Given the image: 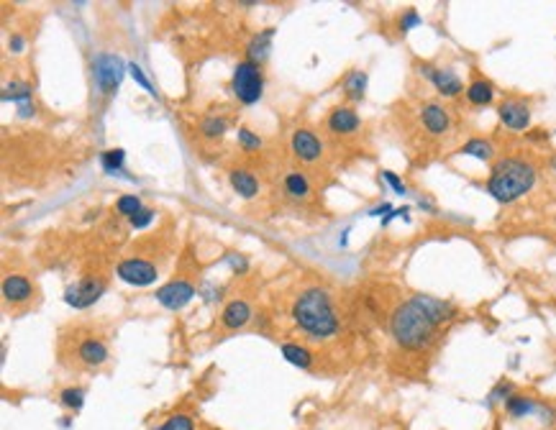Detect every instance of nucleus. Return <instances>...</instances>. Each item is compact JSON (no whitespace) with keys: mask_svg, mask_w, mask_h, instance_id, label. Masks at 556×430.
<instances>
[{"mask_svg":"<svg viewBox=\"0 0 556 430\" xmlns=\"http://www.w3.org/2000/svg\"><path fill=\"white\" fill-rule=\"evenodd\" d=\"M292 318L305 333L318 335V338L336 333V328H339L331 297L323 289H308L297 297L295 307H292Z\"/></svg>","mask_w":556,"mask_h":430,"instance_id":"f257e3e1","label":"nucleus"},{"mask_svg":"<svg viewBox=\"0 0 556 430\" xmlns=\"http://www.w3.org/2000/svg\"><path fill=\"white\" fill-rule=\"evenodd\" d=\"M390 328H393L395 341L400 343L402 349H423L433 338L436 323H433L428 312L423 310V305L413 297V300H408V303L395 310Z\"/></svg>","mask_w":556,"mask_h":430,"instance_id":"f03ea898","label":"nucleus"},{"mask_svg":"<svg viewBox=\"0 0 556 430\" xmlns=\"http://www.w3.org/2000/svg\"><path fill=\"white\" fill-rule=\"evenodd\" d=\"M536 185V169L523 159H503L487 179V193L497 202H513Z\"/></svg>","mask_w":556,"mask_h":430,"instance_id":"7ed1b4c3","label":"nucleus"},{"mask_svg":"<svg viewBox=\"0 0 556 430\" xmlns=\"http://www.w3.org/2000/svg\"><path fill=\"white\" fill-rule=\"evenodd\" d=\"M262 90H264V80H262V72L254 62H241L236 69H233V92L241 103L252 105L262 97Z\"/></svg>","mask_w":556,"mask_h":430,"instance_id":"20e7f679","label":"nucleus"},{"mask_svg":"<svg viewBox=\"0 0 556 430\" xmlns=\"http://www.w3.org/2000/svg\"><path fill=\"white\" fill-rule=\"evenodd\" d=\"M123 60L116 57V54H100L95 62H93V74H95L97 88L103 90L105 95H113L118 90L121 80H123Z\"/></svg>","mask_w":556,"mask_h":430,"instance_id":"39448f33","label":"nucleus"},{"mask_svg":"<svg viewBox=\"0 0 556 430\" xmlns=\"http://www.w3.org/2000/svg\"><path fill=\"white\" fill-rule=\"evenodd\" d=\"M118 277L128 284L144 287V284H151L156 279V269H154V264H149V261L126 259L118 264Z\"/></svg>","mask_w":556,"mask_h":430,"instance_id":"423d86ee","label":"nucleus"},{"mask_svg":"<svg viewBox=\"0 0 556 430\" xmlns=\"http://www.w3.org/2000/svg\"><path fill=\"white\" fill-rule=\"evenodd\" d=\"M193 295H195L193 284H187V282H170V284H164L162 289H156V300H159L164 307H170V310L185 307V305L193 300Z\"/></svg>","mask_w":556,"mask_h":430,"instance_id":"0eeeda50","label":"nucleus"},{"mask_svg":"<svg viewBox=\"0 0 556 430\" xmlns=\"http://www.w3.org/2000/svg\"><path fill=\"white\" fill-rule=\"evenodd\" d=\"M497 116L503 120L505 126L513 128V131H523L531 123V111L523 100H505L500 108H497Z\"/></svg>","mask_w":556,"mask_h":430,"instance_id":"6e6552de","label":"nucleus"},{"mask_svg":"<svg viewBox=\"0 0 556 430\" xmlns=\"http://www.w3.org/2000/svg\"><path fill=\"white\" fill-rule=\"evenodd\" d=\"M103 289H105L103 282L85 279V282H77L74 287H69L67 295H65V300H67L72 307H90V305L95 303L97 297L103 295Z\"/></svg>","mask_w":556,"mask_h":430,"instance_id":"1a4fd4ad","label":"nucleus"},{"mask_svg":"<svg viewBox=\"0 0 556 430\" xmlns=\"http://www.w3.org/2000/svg\"><path fill=\"white\" fill-rule=\"evenodd\" d=\"M423 74L430 77V82L436 85V90L446 97H456L461 92V80L452 69H436V67H423Z\"/></svg>","mask_w":556,"mask_h":430,"instance_id":"9d476101","label":"nucleus"},{"mask_svg":"<svg viewBox=\"0 0 556 430\" xmlns=\"http://www.w3.org/2000/svg\"><path fill=\"white\" fill-rule=\"evenodd\" d=\"M292 151H295L303 162H316L320 156V141L311 131H295L292 134Z\"/></svg>","mask_w":556,"mask_h":430,"instance_id":"9b49d317","label":"nucleus"},{"mask_svg":"<svg viewBox=\"0 0 556 430\" xmlns=\"http://www.w3.org/2000/svg\"><path fill=\"white\" fill-rule=\"evenodd\" d=\"M31 292H34V287H31L29 279L21 275H11V277H6V282H3V295H6L8 303H26L31 297Z\"/></svg>","mask_w":556,"mask_h":430,"instance_id":"f8f14e48","label":"nucleus"},{"mask_svg":"<svg viewBox=\"0 0 556 430\" xmlns=\"http://www.w3.org/2000/svg\"><path fill=\"white\" fill-rule=\"evenodd\" d=\"M421 120H423V126L428 128L430 134H444L446 128H449V113H446L444 108H441V105H436V103L423 105Z\"/></svg>","mask_w":556,"mask_h":430,"instance_id":"ddd939ff","label":"nucleus"},{"mask_svg":"<svg viewBox=\"0 0 556 430\" xmlns=\"http://www.w3.org/2000/svg\"><path fill=\"white\" fill-rule=\"evenodd\" d=\"M77 356L82 359V363H88V366H100L108 359V349L97 338H85L80 343V349H77Z\"/></svg>","mask_w":556,"mask_h":430,"instance_id":"4468645a","label":"nucleus"},{"mask_svg":"<svg viewBox=\"0 0 556 430\" xmlns=\"http://www.w3.org/2000/svg\"><path fill=\"white\" fill-rule=\"evenodd\" d=\"M328 128L334 134H351V131L359 128V116L351 108H336L331 113V118H328Z\"/></svg>","mask_w":556,"mask_h":430,"instance_id":"2eb2a0df","label":"nucleus"},{"mask_svg":"<svg viewBox=\"0 0 556 430\" xmlns=\"http://www.w3.org/2000/svg\"><path fill=\"white\" fill-rule=\"evenodd\" d=\"M223 326L226 328H241L249 323L252 318V310H249V305L244 300H233V303L226 305V310H223Z\"/></svg>","mask_w":556,"mask_h":430,"instance_id":"dca6fc26","label":"nucleus"},{"mask_svg":"<svg viewBox=\"0 0 556 430\" xmlns=\"http://www.w3.org/2000/svg\"><path fill=\"white\" fill-rule=\"evenodd\" d=\"M418 303L423 305V310L428 312L430 318H433V323H444V320H449L454 315V307L449 303H441V300H436V297H423V295H418L416 297Z\"/></svg>","mask_w":556,"mask_h":430,"instance_id":"f3484780","label":"nucleus"},{"mask_svg":"<svg viewBox=\"0 0 556 430\" xmlns=\"http://www.w3.org/2000/svg\"><path fill=\"white\" fill-rule=\"evenodd\" d=\"M231 187L236 190L241 197H254L257 195V190H259V185H257V177H254L252 172L246 169H233L231 172Z\"/></svg>","mask_w":556,"mask_h":430,"instance_id":"a211bd4d","label":"nucleus"},{"mask_svg":"<svg viewBox=\"0 0 556 430\" xmlns=\"http://www.w3.org/2000/svg\"><path fill=\"white\" fill-rule=\"evenodd\" d=\"M492 95H495V90H492V85L487 80H475L467 88V100L472 105H487L492 100Z\"/></svg>","mask_w":556,"mask_h":430,"instance_id":"6ab92c4d","label":"nucleus"},{"mask_svg":"<svg viewBox=\"0 0 556 430\" xmlns=\"http://www.w3.org/2000/svg\"><path fill=\"white\" fill-rule=\"evenodd\" d=\"M272 31H262L259 36H254L252 41H249V62H262L267 60L269 54V44H272Z\"/></svg>","mask_w":556,"mask_h":430,"instance_id":"aec40b11","label":"nucleus"},{"mask_svg":"<svg viewBox=\"0 0 556 430\" xmlns=\"http://www.w3.org/2000/svg\"><path fill=\"white\" fill-rule=\"evenodd\" d=\"M461 154L467 156H475V159H482V162H487V159H492V144L484 141V139H472V141H467L464 146H461Z\"/></svg>","mask_w":556,"mask_h":430,"instance_id":"412c9836","label":"nucleus"},{"mask_svg":"<svg viewBox=\"0 0 556 430\" xmlns=\"http://www.w3.org/2000/svg\"><path fill=\"white\" fill-rule=\"evenodd\" d=\"M344 88H346V95L351 97V100H362L364 97V90H367V74L364 72H351L346 77V82H344Z\"/></svg>","mask_w":556,"mask_h":430,"instance_id":"4be33fe9","label":"nucleus"},{"mask_svg":"<svg viewBox=\"0 0 556 430\" xmlns=\"http://www.w3.org/2000/svg\"><path fill=\"white\" fill-rule=\"evenodd\" d=\"M282 356L287 359L290 363L300 366V369H308V366H311V354L305 349H300V346H295V343H285V346H282Z\"/></svg>","mask_w":556,"mask_h":430,"instance_id":"5701e85b","label":"nucleus"},{"mask_svg":"<svg viewBox=\"0 0 556 430\" xmlns=\"http://www.w3.org/2000/svg\"><path fill=\"white\" fill-rule=\"evenodd\" d=\"M505 408L510 412L513 417H523L528 412H534V400H528V397H520V394H510L508 402H505Z\"/></svg>","mask_w":556,"mask_h":430,"instance_id":"b1692460","label":"nucleus"},{"mask_svg":"<svg viewBox=\"0 0 556 430\" xmlns=\"http://www.w3.org/2000/svg\"><path fill=\"white\" fill-rule=\"evenodd\" d=\"M285 187H287V193L292 197H305L308 195V179L300 172H290L287 177H285Z\"/></svg>","mask_w":556,"mask_h":430,"instance_id":"393cba45","label":"nucleus"},{"mask_svg":"<svg viewBox=\"0 0 556 430\" xmlns=\"http://www.w3.org/2000/svg\"><path fill=\"white\" fill-rule=\"evenodd\" d=\"M100 162H103V169L105 172H116L123 167V151L121 148H111V151H105L100 156Z\"/></svg>","mask_w":556,"mask_h":430,"instance_id":"a878e982","label":"nucleus"},{"mask_svg":"<svg viewBox=\"0 0 556 430\" xmlns=\"http://www.w3.org/2000/svg\"><path fill=\"white\" fill-rule=\"evenodd\" d=\"M6 97H13L18 105L29 103L31 88H29V85H21V82H13V85H8V88H6Z\"/></svg>","mask_w":556,"mask_h":430,"instance_id":"bb28decb","label":"nucleus"},{"mask_svg":"<svg viewBox=\"0 0 556 430\" xmlns=\"http://www.w3.org/2000/svg\"><path fill=\"white\" fill-rule=\"evenodd\" d=\"M116 208H118V213L128 215V218H134L139 210H144V208H141V200L136 197V195H126V197H121Z\"/></svg>","mask_w":556,"mask_h":430,"instance_id":"cd10ccee","label":"nucleus"},{"mask_svg":"<svg viewBox=\"0 0 556 430\" xmlns=\"http://www.w3.org/2000/svg\"><path fill=\"white\" fill-rule=\"evenodd\" d=\"M223 131H226V120H221V118H205L203 120V134L208 136V139L221 136Z\"/></svg>","mask_w":556,"mask_h":430,"instance_id":"c85d7f7f","label":"nucleus"},{"mask_svg":"<svg viewBox=\"0 0 556 430\" xmlns=\"http://www.w3.org/2000/svg\"><path fill=\"white\" fill-rule=\"evenodd\" d=\"M62 405H67V408H82V400H85V392H82V389H65V392H62Z\"/></svg>","mask_w":556,"mask_h":430,"instance_id":"c756f323","label":"nucleus"},{"mask_svg":"<svg viewBox=\"0 0 556 430\" xmlns=\"http://www.w3.org/2000/svg\"><path fill=\"white\" fill-rule=\"evenodd\" d=\"M162 430H193V420L187 415H172L170 420L162 425Z\"/></svg>","mask_w":556,"mask_h":430,"instance_id":"7c9ffc66","label":"nucleus"},{"mask_svg":"<svg viewBox=\"0 0 556 430\" xmlns=\"http://www.w3.org/2000/svg\"><path fill=\"white\" fill-rule=\"evenodd\" d=\"M128 72H131V77H134V80L139 82L141 88L147 90V92H151V95H156V92H154V88H151V82H149L147 77H144V72H141V67H139V64H128Z\"/></svg>","mask_w":556,"mask_h":430,"instance_id":"2f4dec72","label":"nucleus"},{"mask_svg":"<svg viewBox=\"0 0 556 430\" xmlns=\"http://www.w3.org/2000/svg\"><path fill=\"white\" fill-rule=\"evenodd\" d=\"M238 141L244 144L246 148H259L262 146L259 136H254L249 128H238Z\"/></svg>","mask_w":556,"mask_h":430,"instance_id":"473e14b6","label":"nucleus"},{"mask_svg":"<svg viewBox=\"0 0 556 430\" xmlns=\"http://www.w3.org/2000/svg\"><path fill=\"white\" fill-rule=\"evenodd\" d=\"M151 218H154L151 210H139V213L131 218V226H134V228H147L149 223H151Z\"/></svg>","mask_w":556,"mask_h":430,"instance_id":"72a5a7b5","label":"nucleus"},{"mask_svg":"<svg viewBox=\"0 0 556 430\" xmlns=\"http://www.w3.org/2000/svg\"><path fill=\"white\" fill-rule=\"evenodd\" d=\"M418 23H421V15H418L416 11H408V13H405V15H402V18H400V31L416 29Z\"/></svg>","mask_w":556,"mask_h":430,"instance_id":"f704fd0d","label":"nucleus"},{"mask_svg":"<svg viewBox=\"0 0 556 430\" xmlns=\"http://www.w3.org/2000/svg\"><path fill=\"white\" fill-rule=\"evenodd\" d=\"M382 177H385L387 182L393 185L395 193H398V195H405V185H402L400 179H398V174H393V172H382Z\"/></svg>","mask_w":556,"mask_h":430,"instance_id":"c9c22d12","label":"nucleus"},{"mask_svg":"<svg viewBox=\"0 0 556 430\" xmlns=\"http://www.w3.org/2000/svg\"><path fill=\"white\" fill-rule=\"evenodd\" d=\"M510 389H513L510 384H500V387H495V392L489 394V400H500V397H505V400H508V397H510Z\"/></svg>","mask_w":556,"mask_h":430,"instance_id":"e433bc0d","label":"nucleus"},{"mask_svg":"<svg viewBox=\"0 0 556 430\" xmlns=\"http://www.w3.org/2000/svg\"><path fill=\"white\" fill-rule=\"evenodd\" d=\"M18 113H21L23 118H26V116H31V113H34V108H31L29 103H21V105H18Z\"/></svg>","mask_w":556,"mask_h":430,"instance_id":"4c0bfd02","label":"nucleus"},{"mask_svg":"<svg viewBox=\"0 0 556 430\" xmlns=\"http://www.w3.org/2000/svg\"><path fill=\"white\" fill-rule=\"evenodd\" d=\"M11 46H13V49H21V46H23V41H21V39H18V36H15L13 41H11Z\"/></svg>","mask_w":556,"mask_h":430,"instance_id":"58836bf2","label":"nucleus"},{"mask_svg":"<svg viewBox=\"0 0 556 430\" xmlns=\"http://www.w3.org/2000/svg\"><path fill=\"white\" fill-rule=\"evenodd\" d=\"M551 164H554V167H556V159H554V162H551Z\"/></svg>","mask_w":556,"mask_h":430,"instance_id":"ea45409f","label":"nucleus"}]
</instances>
